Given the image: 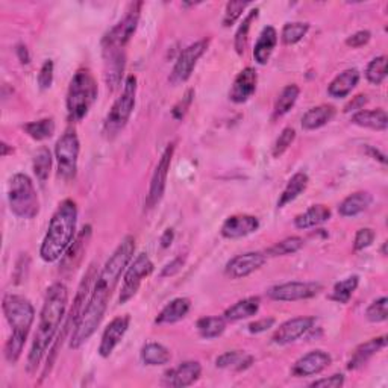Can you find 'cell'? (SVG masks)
I'll list each match as a JSON object with an SVG mask.
<instances>
[{
  "mask_svg": "<svg viewBox=\"0 0 388 388\" xmlns=\"http://www.w3.org/2000/svg\"><path fill=\"white\" fill-rule=\"evenodd\" d=\"M133 253H136V238L126 235L105 262L99 276L96 277L82 317L76 330L70 335L68 346L71 349H79L83 343H87L97 331V327L101 326L108 310L109 299H111L121 275L125 273L128 264L133 258Z\"/></svg>",
  "mask_w": 388,
  "mask_h": 388,
  "instance_id": "1",
  "label": "cell"
},
{
  "mask_svg": "<svg viewBox=\"0 0 388 388\" xmlns=\"http://www.w3.org/2000/svg\"><path fill=\"white\" fill-rule=\"evenodd\" d=\"M68 305V290L64 284L56 282L46 291L43 308L40 312V322L36 326L31 352L28 355V372L35 373L46 355L52 347L58 330L66 317Z\"/></svg>",
  "mask_w": 388,
  "mask_h": 388,
  "instance_id": "2",
  "label": "cell"
},
{
  "mask_svg": "<svg viewBox=\"0 0 388 388\" xmlns=\"http://www.w3.org/2000/svg\"><path fill=\"white\" fill-rule=\"evenodd\" d=\"M78 206L76 202L66 199L58 205L40 247V257L44 262H56L64 257L76 235Z\"/></svg>",
  "mask_w": 388,
  "mask_h": 388,
  "instance_id": "3",
  "label": "cell"
},
{
  "mask_svg": "<svg viewBox=\"0 0 388 388\" xmlns=\"http://www.w3.org/2000/svg\"><path fill=\"white\" fill-rule=\"evenodd\" d=\"M5 317L12 327V334L5 344V358L9 364H16L26 344L28 335L35 320V308L29 299L20 295H5L2 302Z\"/></svg>",
  "mask_w": 388,
  "mask_h": 388,
  "instance_id": "4",
  "label": "cell"
},
{
  "mask_svg": "<svg viewBox=\"0 0 388 388\" xmlns=\"http://www.w3.org/2000/svg\"><path fill=\"white\" fill-rule=\"evenodd\" d=\"M97 82L88 68H81L71 78L67 90V114L70 121H81L90 113L97 99Z\"/></svg>",
  "mask_w": 388,
  "mask_h": 388,
  "instance_id": "5",
  "label": "cell"
},
{
  "mask_svg": "<svg viewBox=\"0 0 388 388\" xmlns=\"http://www.w3.org/2000/svg\"><path fill=\"white\" fill-rule=\"evenodd\" d=\"M97 277L96 275V265L91 264L88 267L87 273H85V276L82 277V281L79 284V288H78V293H76V297L75 300H73V307L67 315V320L66 323L61 326L63 330H61L59 335L56 337V340L53 342L52 347H51V352H48V358H47V364H46V369H44V373H43V378H46L47 376V372L52 369L53 362L56 359V355H58V350L59 347L63 346V343L66 342V338L70 335V332L73 334V331L76 330V326L82 317V312L85 310V305H87L88 302V297H90V293H91V284L94 279Z\"/></svg>",
  "mask_w": 388,
  "mask_h": 388,
  "instance_id": "6",
  "label": "cell"
},
{
  "mask_svg": "<svg viewBox=\"0 0 388 388\" xmlns=\"http://www.w3.org/2000/svg\"><path fill=\"white\" fill-rule=\"evenodd\" d=\"M8 202L12 214L24 220H32L40 213L39 194L32 179L24 173H17L11 178Z\"/></svg>",
  "mask_w": 388,
  "mask_h": 388,
  "instance_id": "7",
  "label": "cell"
},
{
  "mask_svg": "<svg viewBox=\"0 0 388 388\" xmlns=\"http://www.w3.org/2000/svg\"><path fill=\"white\" fill-rule=\"evenodd\" d=\"M136 97H137V78L133 75H129L123 83L121 94L113 103L103 121V133L106 138L109 140L116 138L118 133L125 129L133 113V108H136Z\"/></svg>",
  "mask_w": 388,
  "mask_h": 388,
  "instance_id": "8",
  "label": "cell"
},
{
  "mask_svg": "<svg viewBox=\"0 0 388 388\" xmlns=\"http://www.w3.org/2000/svg\"><path fill=\"white\" fill-rule=\"evenodd\" d=\"M143 2L131 4L125 17L109 29L102 39V53L126 52V46L138 28Z\"/></svg>",
  "mask_w": 388,
  "mask_h": 388,
  "instance_id": "9",
  "label": "cell"
},
{
  "mask_svg": "<svg viewBox=\"0 0 388 388\" xmlns=\"http://www.w3.org/2000/svg\"><path fill=\"white\" fill-rule=\"evenodd\" d=\"M81 143L75 129H67L55 146V156L58 163V176L64 180L75 179L78 173V160Z\"/></svg>",
  "mask_w": 388,
  "mask_h": 388,
  "instance_id": "10",
  "label": "cell"
},
{
  "mask_svg": "<svg viewBox=\"0 0 388 388\" xmlns=\"http://www.w3.org/2000/svg\"><path fill=\"white\" fill-rule=\"evenodd\" d=\"M155 270V265L149 258L148 253H138L136 258H132L128 264L125 275H123V285L118 296V302L123 303L129 302L133 296L138 293V290L146 277H149Z\"/></svg>",
  "mask_w": 388,
  "mask_h": 388,
  "instance_id": "11",
  "label": "cell"
},
{
  "mask_svg": "<svg viewBox=\"0 0 388 388\" xmlns=\"http://www.w3.org/2000/svg\"><path fill=\"white\" fill-rule=\"evenodd\" d=\"M208 46H210V40H199L196 43L190 44L188 47H185L176 59L175 67L168 76V82L175 85V87L176 85L187 82L190 76L193 75L194 68H196L199 59L203 56L206 48H208Z\"/></svg>",
  "mask_w": 388,
  "mask_h": 388,
  "instance_id": "12",
  "label": "cell"
},
{
  "mask_svg": "<svg viewBox=\"0 0 388 388\" xmlns=\"http://www.w3.org/2000/svg\"><path fill=\"white\" fill-rule=\"evenodd\" d=\"M175 149H176V143H170L165 148V150L163 152L160 161H158V164L155 167V172L150 179L148 199H146V206H148L149 210L155 208V206L161 202V199L164 196L165 187H167V178H168V172H170V165H172Z\"/></svg>",
  "mask_w": 388,
  "mask_h": 388,
  "instance_id": "13",
  "label": "cell"
},
{
  "mask_svg": "<svg viewBox=\"0 0 388 388\" xmlns=\"http://www.w3.org/2000/svg\"><path fill=\"white\" fill-rule=\"evenodd\" d=\"M323 290L322 284L319 282H285L273 285L267 290V296L276 302H297L312 299Z\"/></svg>",
  "mask_w": 388,
  "mask_h": 388,
  "instance_id": "14",
  "label": "cell"
},
{
  "mask_svg": "<svg viewBox=\"0 0 388 388\" xmlns=\"http://www.w3.org/2000/svg\"><path fill=\"white\" fill-rule=\"evenodd\" d=\"M267 257L261 252H247L237 255L230 261H228L225 267V273L230 279H245L249 275L260 270L265 264Z\"/></svg>",
  "mask_w": 388,
  "mask_h": 388,
  "instance_id": "15",
  "label": "cell"
},
{
  "mask_svg": "<svg viewBox=\"0 0 388 388\" xmlns=\"http://www.w3.org/2000/svg\"><path fill=\"white\" fill-rule=\"evenodd\" d=\"M315 319L314 317H295L284 322L281 326L275 331L272 342L279 346H285L295 343L296 340L305 335L308 331L314 327Z\"/></svg>",
  "mask_w": 388,
  "mask_h": 388,
  "instance_id": "16",
  "label": "cell"
},
{
  "mask_svg": "<svg viewBox=\"0 0 388 388\" xmlns=\"http://www.w3.org/2000/svg\"><path fill=\"white\" fill-rule=\"evenodd\" d=\"M332 358L325 350H311L307 355L300 357L295 364L293 369H291V373L296 378H305V376H314L319 374L323 370L331 366Z\"/></svg>",
  "mask_w": 388,
  "mask_h": 388,
  "instance_id": "17",
  "label": "cell"
},
{
  "mask_svg": "<svg viewBox=\"0 0 388 388\" xmlns=\"http://www.w3.org/2000/svg\"><path fill=\"white\" fill-rule=\"evenodd\" d=\"M90 238H91V226L87 225L82 228L78 237L73 240L70 247L64 253V257L61 258V272L68 275L78 269L83 260V255H85V250H87Z\"/></svg>",
  "mask_w": 388,
  "mask_h": 388,
  "instance_id": "18",
  "label": "cell"
},
{
  "mask_svg": "<svg viewBox=\"0 0 388 388\" xmlns=\"http://www.w3.org/2000/svg\"><path fill=\"white\" fill-rule=\"evenodd\" d=\"M129 323H131L129 315H118V317L109 322V325L105 327V331L102 334V340L99 344V355L102 358H108L113 354L114 349L118 346L121 340H123Z\"/></svg>",
  "mask_w": 388,
  "mask_h": 388,
  "instance_id": "19",
  "label": "cell"
},
{
  "mask_svg": "<svg viewBox=\"0 0 388 388\" xmlns=\"http://www.w3.org/2000/svg\"><path fill=\"white\" fill-rule=\"evenodd\" d=\"M260 229L258 217L250 214H235L228 217L222 225L220 233L228 240H237L247 237Z\"/></svg>",
  "mask_w": 388,
  "mask_h": 388,
  "instance_id": "20",
  "label": "cell"
},
{
  "mask_svg": "<svg viewBox=\"0 0 388 388\" xmlns=\"http://www.w3.org/2000/svg\"><path fill=\"white\" fill-rule=\"evenodd\" d=\"M257 85H258V73L253 67H246L242 68L234 83L229 90V99L234 103H245L247 102L253 93L257 91Z\"/></svg>",
  "mask_w": 388,
  "mask_h": 388,
  "instance_id": "21",
  "label": "cell"
},
{
  "mask_svg": "<svg viewBox=\"0 0 388 388\" xmlns=\"http://www.w3.org/2000/svg\"><path fill=\"white\" fill-rule=\"evenodd\" d=\"M202 374V366L198 361H184L178 367L168 370L164 376L165 385L175 388L190 387L198 382Z\"/></svg>",
  "mask_w": 388,
  "mask_h": 388,
  "instance_id": "22",
  "label": "cell"
},
{
  "mask_svg": "<svg viewBox=\"0 0 388 388\" xmlns=\"http://www.w3.org/2000/svg\"><path fill=\"white\" fill-rule=\"evenodd\" d=\"M105 61V81L108 88L114 91L120 87L126 67V52L102 53Z\"/></svg>",
  "mask_w": 388,
  "mask_h": 388,
  "instance_id": "23",
  "label": "cell"
},
{
  "mask_svg": "<svg viewBox=\"0 0 388 388\" xmlns=\"http://www.w3.org/2000/svg\"><path fill=\"white\" fill-rule=\"evenodd\" d=\"M387 346V337L381 335L369 340V342L359 344L354 354H352V358L347 362V369L349 370H357L359 367H362L364 364H366L373 355L378 354L381 349H384Z\"/></svg>",
  "mask_w": 388,
  "mask_h": 388,
  "instance_id": "24",
  "label": "cell"
},
{
  "mask_svg": "<svg viewBox=\"0 0 388 388\" xmlns=\"http://www.w3.org/2000/svg\"><path fill=\"white\" fill-rule=\"evenodd\" d=\"M191 310V300L188 297H176L170 300L167 305L156 315V325H173L187 317Z\"/></svg>",
  "mask_w": 388,
  "mask_h": 388,
  "instance_id": "25",
  "label": "cell"
},
{
  "mask_svg": "<svg viewBox=\"0 0 388 388\" xmlns=\"http://www.w3.org/2000/svg\"><path fill=\"white\" fill-rule=\"evenodd\" d=\"M359 71L357 68H347L340 73L338 76L334 78V81L327 87V94L335 99H343L347 97L359 82Z\"/></svg>",
  "mask_w": 388,
  "mask_h": 388,
  "instance_id": "26",
  "label": "cell"
},
{
  "mask_svg": "<svg viewBox=\"0 0 388 388\" xmlns=\"http://www.w3.org/2000/svg\"><path fill=\"white\" fill-rule=\"evenodd\" d=\"M277 44V32L273 26H265L260 36L257 43H255L253 47V58L260 66H265L269 63L272 53L275 51V47Z\"/></svg>",
  "mask_w": 388,
  "mask_h": 388,
  "instance_id": "27",
  "label": "cell"
},
{
  "mask_svg": "<svg viewBox=\"0 0 388 388\" xmlns=\"http://www.w3.org/2000/svg\"><path fill=\"white\" fill-rule=\"evenodd\" d=\"M335 113H337V109L332 105L323 103V105H319V106H314V108L308 109L305 114H303L302 128L305 131L320 129L325 125L330 123V121L335 117Z\"/></svg>",
  "mask_w": 388,
  "mask_h": 388,
  "instance_id": "28",
  "label": "cell"
},
{
  "mask_svg": "<svg viewBox=\"0 0 388 388\" xmlns=\"http://www.w3.org/2000/svg\"><path fill=\"white\" fill-rule=\"evenodd\" d=\"M260 305H261V299L258 296L241 299L225 311L223 317L226 322L245 320V319L253 317V315H257V312L260 311Z\"/></svg>",
  "mask_w": 388,
  "mask_h": 388,
  "instance_id": "29",
  "label": "cell"
},
{
  "mask_svg": "<svg viewBox=\"0 0 388 388\" xmlns=\"http://www.w3.org/2000/svg\"><path fill=\"white\" fill-rule=\"evenodd\" d=\"M253 361L255 358L245 350H229L220 357H217L215 367L234 372H245L252 366Z\"/></svg>",
  "mask_w": 388,
  "mask_h": 388,
  "instance_id": "30",
  "label": "cell"
},
{
  "mask_svg": "<svg viewBox=\"0 0 388 388\" xmlns=\"http://www.w3.org/2000/svg\"><path fill=\"white\" fill-rule=\"evenodd\" d=\"M352 123L359 128H367L373 131H387L388 116L385 109H370V111H357L352 116Z\"/></svg>",
  "mask_w": 388,
  "mask_h": 388,
  "instance_id": "31",
  "label": "cell"
},
{
  "mask_svg": "<svg viewBox=\"0 0 388 388\" xmlns=\"http://www.w3.org/2000/svg\"><path fill=\"white\" fill-rule=\"evenodd\" d=\"M373 198L367 191H357L347 196L338 206V213L343 217H355L366 211L372 205Z\"/></svg>",
  "mask_w": 388,
  "mask_h": 388,
  "instance_id": "32",
  "label": "cell"
},
{
  "mask_svg": "<svg viewBox=\"0 0 388 388\" xmlns=\"http://www.w3.org/2000/svg\"><path fill=\"white\" fill-rule=\"evenodd\" d=\"M330 218H331V210L327 208L326 205H312L305 213L296 215L295 226L297 229H310L327 222Z\"/></svg>",
  "mask_w": 388,
  "mask_h": 388,
  "instance_id": "33",
  "label": "cell"
},
{
  "mask_svg": "<svg viewBox=\"0 0 388 388\" xmlns=\"http://www.w3.org/2000/svg\"><path fill=\"white\" fill-rule=\"evenodd\" d=\"M310 178L305 172H297L287 182V185L277 200V208H284L288 203L296 200L300 194L307 190Z\"/></svg>",
  "mask_w": 388,
  "mask_h": 388,
  "instance_id": "34",
  "label": "cell"
},
{
  "mask_svg": "<svg viewBox=\"0 0 388 388\" xmlns=\"http://www.w3.org/2000/svg\"><path fill=\"white\" fill-rule=\"evenodd\" d=\"M170 359H172V354L161 343H148L141 349V361L146 366H165V364L170 362Z\"/></svg>",
  "mask_w": 388,
  "mask_h": 388,
  "instance_id": "35",
  "label": "cell"
},
{
  "mask_svg": "<svg viewBox=\"0 0 388 388\" xmlns=\"http://www.w3.org/2000/svg\"><path fill=\"white\" fill-rule=\"evenodd\" d=\"M300 94V88L297 87L296 83H290L287 87L281 91V94L277 96V99L275 102V108H273V117L279 118L285 116L287 113H290V109L295 106V103L297 102V97Z\"/></svg>",
  "mask_w": 388,
  "mask_h": 388,
  "instance_id": "36",
  "label": "cell"
},
{
  "mask_svg": "<svg viewBox=\"0 0 388 388\" xmlns=\"http://www.w3.org/2000/svg\"><path fill=\"white\" fill-rule=\"evenodd\" d=\"M198 332L205 340H213L220 337L226 330L225 317H218V315H208V317H202L196 323Z\"/></svg>",
  "mask_w": 388,
  "mask_h": 388,
  "instance_id": "37",
  "label": "cell"
},
{
  "mask_svg": "<svg viewBox=\"0 0 388 388\" xmlns=\"http://www.w3.org/2000/svg\"><path fill=\"white\" fill-rule=\"evenodd\" d=\"M23 131L28 133L32 140L44 141L51 138L55 133V121L53 118H41L36 121H31V123L23 125Z\"/></svg>",
  "mask_w": 388,
  "mask_h": 388,
  "instance_id": "38",
  "label": "cell"
},
{
  "mask_svg": "<svg viewBox=\"0 0 388 388\" xmlns=\"http://www.w3.org/2000/svg\"><path fill=\"white\" fill-rule=\"evenodd\" d=\"M34 173L39 179L40 184H44V182L48 179V175H51V168H52V153L48 150L46 146L40 148L34 155Z\"/></svg>",
  "mask_w": 388,
  "mask_h": 388,
  "instance_id": "39",
  "label": "cell"
},
{
  "mask_svg": "<svg viewBox=\"0 0 388 388\" xmlns=\"http://www.w3.org/2000/svg\"><path fill=\"white\" fill-rule=\"evenodd\" d=\"M258 12H260V8H253L252 11H249V14L245 17V20L241 21V24L235 32L234 47H235V52L238 55H242L246 51L247 43H249V31L252 28V21L258 17Z\"/></svg>",
  "mask_w": 388,
  "mask_h": 388,
  "instance_id": "40",
  "label": "cell"
},
{
  "mask_svg": "<svg viewBox=\"0 0 388 388\" xmlns=\"http://www.w3.org/2000/svg\"><path fill=\"white\" fill-rule=\"evenodd\" d=\"M303 245H305V241H303L302 237H288L282 241L276 242L272 247H269L265 250V257H285V255H293L296 252H299Z\"/></svg>",
  "mask_w": 388,
  "mask_h": 388,
  "instance_id": "41",
  "label": "cell"
},
{
  "mask_svg": "<svg viewBox=\"0 0 388 388\" xmlns=\"http://www.w3.org/2000/svg\"><path fill=\"white\" fill-rule=\"evenodd\" d=\"M358 285H359V277L357 275L349 276V277L343 279V281H340L334 285L331 299L338 303H347L350 300L352 295L355 293Z\"/></svg>",
  "mask_w": 388,
  "mask_h": 388,
  "instance_id": "42",
  "label": "cell"
},
{
  "mask_svg": "<svg viewBox=\"0 0 388 388\" xmlns=\"http://www.w3.org/2000/svg\"><path fill=\"white\" fill-rule=\"evenodd\" d=\"M308 31H310L308 23H302V21L285 23L284 28H282V32H281V40L287 46L296 44L308 34Z\"/></svg>",
  "mask_w": 388,
  "mask_h": 388,
  "instance_id": "43",
  "label": "cell"
},
{
  "mask_svg": "<svg viewBox=\"0 0 388 388\" xmlns=\"http://www.w3.org/2000/svg\"><path fill=\"white\" fill-rule=\"evenodd\" d=\"M366 78L373 85H381L387 78V56L372 59L366 68Z\"/></svg>",
  "mask_w": 388,
  "mask_h": 388,
  "instance_id": "44",
  "label": "cell"
},
{
  "mask_svg": "<svg viewBox=\"0 0 388 388\" xmlns=\"http://www.w3.org/2000/svg\"><path fill=\"white\" fill-rule=\"evenodd\" d=\"M366 317L372 323H381L388 319V299L385 296L372 302L366 310Z\"/></svg>",
  "mask_w": 388,
  "mask_h": 388,
  "instance_id": "45",
  "label": "cell"
},
{
  "mask_svg": "<svg viewBox=\"0 0 388 388\" xmlns=\"http://www.w3.org/2000/svg\"><path fill=\"white\" fill-rule=\"evenodd\" d=\"M296 140V131L293 128H285L282 129V132L279 133L277 140L275 141V146H273V156L275 158H279L281 155H284L291 144H293V141Z\"/></svg>",
  "mask_w": 388,
  "mask_h": 388,
  "instance_id": "46",
  "label": "cell"
},
{
  "mask_svg": "<svg viewBox=\"0 0 388 388\" xmlns=\"http://www.w3.org/2000/svg\"><path fill=\"white\" fill-rule=\"evenodd\" d=\"M250 2H228L226 9H225V17H223V26L230 28L238 21L241 17L242 11H245Z\"/></svg>",
  "mask_w": 388,
  "mask_h": 388,
  "instance_id": "47",
  "label": "cell"
},
{
  "mask_svg": "<svg viewBox=\"0 0 388 388\" xmlns=\"http://www.w3.org/2000/svg\"><path fill=\"white\" fill-rule=\"evenodd\" d=\"M374 238H376V234H374L373 229H370V228L359 229L355 235V240H354V250L359 252V250L370 247L373 245Z\"/></svg>",
  "mask_w": 388,
  "mask_h": 388,
  "instance_id": "48",
  "label": "cell"
},
{
  "mask_svg": "<svg viewBox=\"0 0 388 388\" xmlns=\"http://www.w3.org/2000/svg\"><path fill=\"white\" fill-rule=\"evenodd\" d=\"M193 99H194V88H188L184 94V97H182V99L173 106L172 109V116L173 118L176 120H182L185 117V114L188 113V109L193 103Z\"/></svg>",
  "mask_w": 388,
  "mask_h": 388,
  "instance_id": "49",
  "label": "cell"
},
{
  "mask_svg": "<svg viewBox=\"0 0 388 388\" xmlns=\"http://www.w3.org/2000/svg\"><path fill=\"white\" fill-rule=\"evenodd\" d=\"M53 70H55V66H53V61L52 59H47L44 61V64L41 66L40 68V73H39V85L41 90H47L52 87V82H53Z\"/></svg>",
  "mask_w": 388,
  "mask_h": 388,
  "instance_id": "50",
  "label": "cell"
},
{
  "mask_svg": "<svg viewBox=\"0 0 388 388\" xmlns=\"http://www.w3.org/2000/svg\"><path fill=\"white\" fill-rule=\"evenodd\" d=\"M344 385V376L342 373H335L327 378H322L314 381L310 387H323V388H340Z\"/></svg>",
  "mask_w": 388,
  "mask_h": 388,
  "instance_id": "51",
  "label": "cell"
},
{
  "mask_svg": "<svg viewBox=\"0 0 388 388\" xmlns=\"http://www.w3.org/2000/svg\"><path fill=\"white\" fill-rule=\"evenodd\" d=\"M370 39H372V34L369 31H358L354 35L349 36V39L346 40V44L352 48H358V47L366 46L370 41Z\"/></svg>",
  "mask_w": 388,
  "mask_h": 388,
  "instance_id": "52",
  "label": "cell"
},
{
  "mask_svg": "<svg viewBox=\"0 0 388 388\" xmlns=\"http://www.w3.org/2000/svg\"><path fill=\"white\" fill-rule=\"evenodd\" d=\"M275 323H276V320L273 317H265V319L255 320L247 326V331L250 334H262L265 331H269L270 327H273Z\"/></svg>",
  "mask_w": 388,
  "mask_h": 388,
  "instance_id": "53",
  "label": "cell"
},
{
  "mask_svg": "<svg viewBox=\"0 0 388 388\" xmlns=\"http://www.w3.org/2000/svg\"><path fill=\"white\" fill-rule=\"evenodd\" d=\"M185 257H182V255H180V257H176L175 260H172V261H170L165 267H164V269H163V272H161V277H168V276H175L176 273H179L180 270H182V267H184V264H185Z\"/></svg>",
  "mask_w": 388,
  "mask_h": 388,
  "instance_id": "54",
  "label": "cell"
},
{
  "mask_svg": "<svg viewBox=\"0 0 388 388\" xmlns=\"http://www.w3.org/2000/svg\"><path fill=\"white\" fill-rule=\"evenodd\" d=\"M366 103H367V96L366 94H358L355 97H352V101L344 106V113L358 111V109H361Z\"/></svg>",
  "mask_w": 388,
  "mask_h": 388,
  "instance_id": "55",
  "label": "cell"
},
{
  "mask_svg": "<svg viewBox=\"0 0 388 388\" xmlns=\"http://www.w3.org/2000/svg\"><path fill=\"white\" fill-rule=\"evenodd\" d=\"M16 52H17V56H19V59H20V63H21V64H28V63H29L31 56H29V52H28L26 46L19 44L17 48H16Z\"/></svg>",
  "mask_w": 388,
  "mask_h": 388,
  "instance_id": "56",
  "label": "cell"
},
{
  "mask_svg": "<svg viewBox=\"0 0 388 388\" xmlns=\"http://www.w3.org/2000/svg\"><path fill=\"white\" fill-rule=\"evenodd\" d=\"M173 238H175L173 229H165V230H164V234L161 235V246H163L164 249L170 247V245H172V242H173Z\"/></svg>",
  "mask_w": 388,
  "mask_h": 388,
  "instance_id": "57",
  "label": "cell"
},
{
  "mask_svg": "<svg viewBox=\"0 0 388 388\" xmlns=\"http://www.w3.org/2000/svg\"><path fill=\"white\" fill-rule=\"evenodd\" d=\"M367 153H369L372 158H374V160H378L379 163L385 164V155H384V153H381L378 149L372 148V146H367Z\"/></svg>",
  "mask_w": 388,
  "mask_h": 388,
  "instance_id": "58",
  "label": "cell"
},
{
  "mask_svg": "<svg viewBox=\"0 0 388 388\" xmlns=\"http://www.w3.org/2000/svg\"><path fill=\"white\" fill-rule=\"evenodd\" d=\"M0 148H2V156H8V153H12V146L6 144L5 141H2V146H0Z\"/></svg>",
  "mask_w": 388,
  "mask_h": 388,
  "instance_id": "59",
  "label": "cell"
},
{
  "mask_svg": "<svg viewBox=\"0 0 388 388\" xmlns=\"http://www.w3.org/2000/svg\"><path fill=\"white\" fill-rule=\"evenodd\" d=\"M387 242H384V245H382V249H381V252H382V255H384V257H385V255H387Z\"/></svg>",
  "mask_w": 388,
  "mask_h": 388,
  "instance_id": "60",
  "label": "cell"
}]
</instances>
